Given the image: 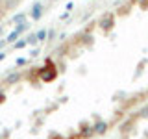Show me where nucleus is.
<instances>
[{
  "mask_svg": "<svg viewBox=\"0 0 148 139\" xmlns=\"http://www.w3.org/2000/svg\"><path fill=\"white\" fill-rule=\"evenodd\" d=\"M39 76H41V80H43V82H52V80H56L58 71H56L54 63L50 61V59H46V65H45L43 69H39Z\"/></svg>",
  "mask_w": 148,
  "mask_h": 139,
  "instance_id": "nucleus-1",
  "label": "nucleus"
},
{
  "mask_svg": "<svg viewBox=\"0 0 148 139\" xmlns=\"http://www.w3.org/2000/svg\"><path fill=\"white\" fill-rule=\"evenodd\" d=\"M24 21V15H18V17H15V22H22Z\"/></svg>",
  "mask_w": 148,
  "mask_h": 139,
  "instance_id": "nucleus-11",
  "label": "nucleus"
},
{
  "mask_svg": "<svg viewBox=\"0 0 148 139\" xmlns=\"http://www.w3.org/2000/svg\"><path fill=\"white\" fill-rule=\"evenodd\" d=\"M28 45V41H15V48H24Z\"/></svg>",
  "mask_w": 148,
  "mask_h": 139,
  "instance_id": "nucleus-9",
  "label": "nucleus"
},
{
  "mask_svg": "<svg viewBox=\"0 0 148 139\" xmlns=\"http://www.w3.org/2000/svg\"><path fill=\"white\" fill-rule=\"evenodd\" d=\"M17 65H18V67H22V65H26V59H24V58L17 59Z\"/></svg>",
  "mask_w": 148,
  "mask_h": 139,
  "instance_id": "nucleus-10",
  "label": "nucleus"
},
{
  "mask_svg": "<svg viewBox=\"0 0 148 139\" xmlns=\"http://www.w3.org/2000/svg\"><path fill=\"white\" fill-rule=\"evenodd\" d=\"M92 130H95V133H104L108 130V122L106 120H98V122L92 124Z\"/></svg>",
  "mask_w": 148,
  "mask_h": 139,
  "instance_id": "nucleus-4",
  "label": "nucleus"
},
{
  "mask_svg": "<svg viewBox=\"0 0 148 139\" xmlns=\"http://www.w3.org/2000/svg\"><path fill=\"white\" fill-rule=\"evenodd\" d=\"M113 15H106L104 19H102L100 21V28L102 30H111V28H113Z\"/></svg>",
  "mask_w": 148,
  "mask_h": 139,
  "instance_id": "nucleus-3",
  "label": "nucleus"
},
{
  "mask_svg": "<svg viewBox=\"0 0 148 139\" xmlns=\"http://www.w3.org/2000/svg\"><path fill=\"white\" fill-rule=\"evenodd\" d=\"M92 133H95V130H92L91 124H82V128H80V136L82 137H89Z\"/></svg>",
  "mask_w": 148,
  "mask_h": 139,
  "instance_id": "nucleus-5",
  "label": "nucleus"
},
{
  "mask_svg": "<svg viewBox=\"0 0 148 139\" xmlns=\"http://www.w3.org/2000/svg\"><path fill=\"white\" fill-rule=\"evenodd\" d=\"M4 58H6V54H0V59H4Z\"/></svg>",
  "mask_w": 148,
  "mask_h": 139,
  "instance_id": "nucleus-12",
  "label": "nucleus"
},
{
  "mask_svg": "<svg viewBox=\"0 0 148 139\" xmlns=\"http://www.w3.org/2000/svg\"><path fill=\"white\" fill-rule=\"evenodd\" d=\"M41 15H43V4H34V8H32V11H30V17L34 19V21H39Z\"/></svg>",
  "mask_w": 148,
  "mask_h": 139,
  "instance_id": "nucleus-2",
  "label": "nucleus"
},
{
  "mask_svg": "<svg viewBox=\"0 0 148 139\" xmlns=\"http://www.w3.org/2000/svg\"><path fill=\"white\" fill-rule=\"evenodd\" d=\"M35 37H37V41H45V37H46V30H39L35 34Z\"/></svg>",
  "mask_w": 148,
  "mask_h": 139,
  "instance_id": "nucleus-8",
  "label": "nucleus"
},
{
  "mask_svg": "<svg viewBox=\"0 0 148 139\" xmlns=\"http://www.w3.org/2000/svg\"><path fill=\"white\" fill-rule=\"evenodd\" d=\"M18 35H21V32H18V30H17V28H15V30H13V32H11V34H9V35L6 37V43H15V39H17V37H18Z\"/></svg>",
  "mask_w": 148,
  "mask_h": 139,
  "instance_id": "nucleus-7",
  "label": "nucleus"
},
{
  "mask_svg": "<svg viewBox=\"0 0 148 139\" xmlns=\"http://www.w3.org/2000/svg\"><path fill=\"white\" fill-rule=\"evenodd\" d=\"M18 80H21V74H18V72H13V74H9V76H6L4 83H8V85H13V83H17Z\"/></svg>",
  "mask_w": 148,
  "mask_h": 139,
  "instance_id": "nucleus-6",
  "label": "nucleus"
}]
</instances>
